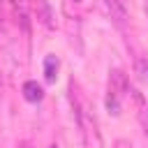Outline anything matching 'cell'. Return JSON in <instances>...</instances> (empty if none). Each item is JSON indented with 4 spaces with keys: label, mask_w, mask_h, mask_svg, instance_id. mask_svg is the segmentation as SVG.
<instances>
[{
    "label": "cell",
    "mask_w": 148,
    "mask_h": 148,
    "mask_svg": "<svg viewBox=\"0 0 148 148\" xmlns=\"http://www.w3.org/2000/svg\"><path fill=\"white\" fill-rule=\"evenodd\" d=\"M56 72H58V58L56 56H46V60H44V76H46V81H53Z\"/></svg>",
    "instance_id": "3"
},
{
    "label": "cell",
    "mask_w": 148,
    "mask_h": 148,
    "mask_svg": "<svg viewBox=\"0 0 148 148\" xmlns=\"http://www.w3.org/2000/svg\"><path fill=\"white\" fill-rule=\"evenodd\" d=\"M104 2H106V9H109L111 18H116L118 23H123V21L127 18V12H125L123 0H104Z\"/></svg>",
    "instance_id": "2"
},
{
    "label": "cell",
    "mask_w": 148,
    "mask_h": 148,
    "mask_svg": "<svg viewBox=\"0 0 148 148\" xmlns=\"http://www.w3.org/2000/svg\"><path fill=\"white\" fill-rule=\"evenodd\" d=\"M23 97L28 102H39L44 97V90H42V86L37 81H25L23 83Z\"/></svg>",
    "instance_id": "1"
},
{
    "label": "cell",
    "mask_w": 148,
    "mask_h": 148,
    "mask_svg": "<svg viewBox=\"0 0 148 148\" xmlns=\"http://www.w3.org/2000/svg\"><path fill=\"white\" fill-rule=\"evenodd\" d=\"M106 109H109L113 116H118V113H120V106H118V97H116L113 92H109V97H106Z\"/></svg>",
    "instance_id": "4"
}]
</instances>
